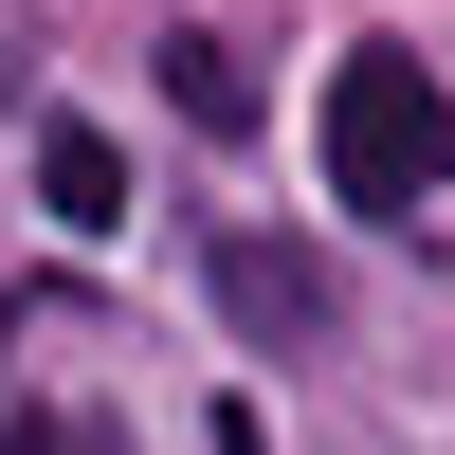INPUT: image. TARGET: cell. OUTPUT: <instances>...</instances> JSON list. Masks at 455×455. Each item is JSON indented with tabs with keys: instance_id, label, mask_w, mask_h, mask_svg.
<instances>
[{
	"instance_id": "obj_1",
	"label": "cell",
	"mask_w": 455,
	"mask_h": 455,
	"mask_svg": "<svg viewBox=\"0 0 455 455\" xmlns=\"http://www.w3.org/2000/svg\"><path fill=\"white\" fill-rule=\"evenodd\" d=\"M310 146H328V201H364V219H419V201H437V164H455V92L401 55V36H364V55H328Z\"/></svg>"
},
{
	"instance_id": "obj_2",
	"label": "cell",
	"mask_w": 455,
	"mask_h": 455,
	"mask_svg": "<svg viewBox=\"0 0 455 455\" xmlns=\"http://www.w3.org/2000/svg\"><path fill=\"white\" fill-rule=\"evenodd\" d=\"M219 310H237L255 347H328V328H347V291H328L291 237H219Z\"/></svg>"
},
{
	"instance_id": "obj_3",
	"label": "cell",
	"mask_w": 455,
	"mask_h": 455,
	"mask_svg": "<svg viewBox=\"0 0 455 455\" xmlns=\"http://www.w3.org/2000/svg\"><path fill=\"white\" fill-rule=\"evenodd\" d=\"M36 201H55L73 237H109V219H128V146L109 128H36Z\"/></svg>"
},
{
	"instance_id": "obj_4",
	"label": "cell",
	"mask_w": 455,
	"mask_h": 455,
	"mask_svg": "<svg viewBox=\"0 0 455 455\" xmlns=\"http://www.w3.org/2000/svg\"><path fill=\"white\" fill-rule=\"evenodd\" d=\"M164 92H182V128H255V73H237V36H164Z\"/></svg>"
},
{
	"instance_id": "obj_5",
	"label": "cell",
	"mask_w": 455,
	"mask_h": 455,
	"mask_svg": "<svg viewBox=\"0 0 455 455\" xmlns=\"http://www.w3.org/2000/svg\"><path fill=\"white\" fill-rule=\"evenodd\" d=\"M0 455H92V437H73L55 401H19V419H0Z\"/></svg>"
},
{
	"instance_id": "obj_6",
	"label": "cell",
	"mask_w": 455,
	"mask_h": 455,
	"mask_svg": "<svg viewBox=\"0 0 455 455\" xmlns=\"http://www.w3.org/2000/svg\"><path fill=\"white\" fill-rule=\"evenodd\" d=\"M219 455H274V437H255V419H237V401H219Z\"/></svg>"
}]
</instances>
